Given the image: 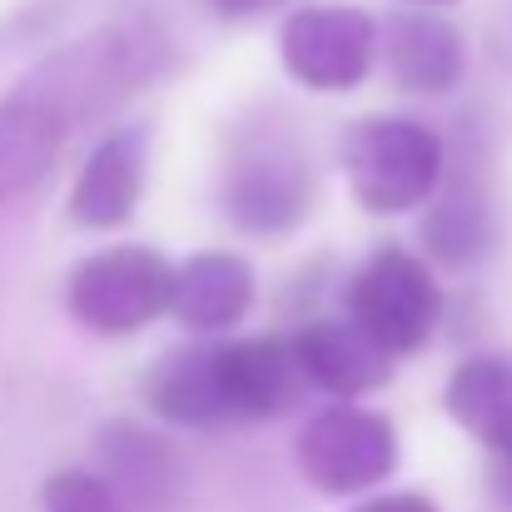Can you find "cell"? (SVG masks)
<instances>
[{
	"label": "cell",
	"instance_id": "cell-1",
	"mask_svg": "<svg viewBox=\"0 0 512 512\" xmlns=\"http://www.w3.org/2000/svg\"><path fill=\"white\" fill-rule=\"evenodd\" d=\"M343 170H348L353 199L368 214H408L438 194L448 150L423 120L373 115L348 135Z\"/></svg>",
	"mask_w": 512,
	"mask_h": 512
},
{
	"label": "cell",
	"instance_id": "cell-2",
	"mask_svg": "<svg viewBox=\"0 0 512 512\" xmlns=\"http://www.w3.org/2000/svg\"><path fill=\"white\" fill-rule=\"evenodd\" d=\"M174 299V264L155 249L140 244H120V249H100L90 254L65 289L70 314L105 339H125L140 334L145 324H155L160 314H170Z\"/></svg>",
	"mask_w": 512,
	"mask_h": 512
},
{
	"label": "cell",
	"instance_id": "cell-3",
	"mask_svg": "<svg viewBox=\"0 0 512 512\" xmlns=\"http://www.w3.org/2000/svg\"><path fill=\"white\" fill-rule=\"evenodd\" d=\"M314 194L309 155L279 125L239 135L224 165V214L249 234H284L304 219Z\"/></svg>",
	"mask_w": 512,
	"mask_h": 512
},
{
	"label": "cell",
	"instance_id": "cell-4",
	"mask_svg": "<svg viewBox=\"0 0 512 512\" xmlns=\"http://www.w3.org/2000/svg\"><path fill=\"white\" fill-rule=\"evenodd\" d=\"M155 55V40L140 30H100L80 45H70L65 55H55L35 80H25L30 105H40L45 115H55L60 125H70L75 115L105 110L115 95L135 90V80L145 75Z\"/></svg>",
	"mask_w": 512,
	"mask_h": 512
},
{
	"label": "cell",
	"instance_id": "cell-5",
	"mask_svg": "<svg viewBox=\"0 0 512 512\" xmlns=\"http://www.w3.org/2000/svg\"><path fill=\"white\" fill-rule=\"evenodd\" d=\"M443 294L423 259L408 249H378L348 284V324H358L383 353L423 348L438 324Z\"/></svg>",
	"mask_w": 512,
	"mask_h": 512
},
{
	"label": "cell",
	"instance_id": "cell-6",
	"mask_svg": "<svg viewBox=\"0 0 512 512\" xmlns=\"http://www.w3.org/2000/svg\"><path fill=\"white\" fill-rule=\"evenodd\" d=\"M294 453H299V473L319 493L348 498V493L378 488L398 468V433L383 413L334 403L304 423Z\"/></svg>",
	"mask_w": 512,
	"mask_h": 512
},
{
	"label": "cell",
	"instance_id": "cell-7",
	"mask_svg": "<svg viewBox=\"0 0 512 512\" xmlns=\"http://www.w3.org/2000/svg\"><path fill=\"white\" fill-rule=\"evenodd\" d=\"M284 70L324 95H339L368 80L378 60V20L358 5H304L279 30Z\"/></svg>",
	"mask_w": 512,
	"mask_h": 512
},
{
	"label": "cell",
	"instance_id": "cell-8",
	"mask_svg": "<svg viewBox=\"0 0 512 512\" xmlns=\"http://www.w3.org/2000/svg\"><path fill=\"white\" fill-rule=\"evenodd\" d=\"M214 353H219V388H224L229 423L279 418L309 388L294 339H234L214 343Z\"/></svg>",
	"mask_w": 512,
	"mask_h": 512
},
{
	"label": "cell",
	"instance_id": "cell-9",
	"mask_svg": "<svg viewBox=\"0 0 512 512\" xmlns=\"http://www.w3.org/2000/svg\"><path fill=\"white\" fill-rule=\"evenodd\" d=\"M378 55L398 90L413 95H448L468 70V45L453 20L438 10H398L378 30Z\"/></svg>",
	"mask_w": 512,
	"mask_h": 512
},
{
	"label": "cell",
	"instance_id": "cell-10",
	"mask_svg": "<svg viewBox=\"0 0 512 512\" xmlns=\"http://www.w3.org/2000/svg\"><path fill=\"white\" fill-rule=\"evenodd\" d=\"M294 353H299V368H304L309 388L334 393V398L373 393V388H383L393 378V353H383L348 319H319V324L299 329L294 334Z\"/></svg>",
	"mask_w": 512,
	"mask_h": 512
},
{
	"label": "cell",
	"instance_id": "cell-11",
	"mask_svg": "<svg viewBox=\"0 0 512 512\" xmlns=\"http://www.w3.org/2000/svg\"><path fill=\"white\" fill-rule=\"evenodd\" d=\"M140 189H145V140L135 130H120L90 150L70 189V219L80 229H120L130 224Z\"/></svg>",
	"mask_w": 512,
	"mask_h": 512
},
{
	"label": "cell",
	"instance_id": "cell-12",
	"mask_svg": "<svg viewBox=\"0 0 512 512\" xmlns=\"http://www.w3.org/2000/svg\"><path fill=\"white\" fill-rule=\"evenodd\" d=\"M249 304H254V269L239 254L209 249L174 269L170 314L189 334H219V329L239 324L249 314Z\"/></svg>",
	"mask_w": 512,
	"mask_h": 512
},
{
	"label": "cell",
	"instance_id": "cell-13",
	"mask_svg": "<svg viewBox=\"0 0 512 512\" xmlns=\"http://www.w3.org/2000/svg\"><path fill=\"white\" fill-rule=\"evenodd\" d=\"M100 458H105V483L125 498L150 512H165L184 488V468L174 458L165 438L135 428V423H115L100 433Z\"/></svg>",
	"mask_w": 512,
	"mask_h": 512
},
{
	"label": "cell",
	"instance_id": "cell-14",
	"mask_svg": "<svg viewBox=\"0 0 512 512\" xmlns=\"http://www.w3.org/2000/svg\"><path fill=\"white\" fill-rule=\"evenodd\" d=\"M145 403H150L165 423H184V428L229 423L224 388H219V353H214V343L165 353V358L145 373Z\"/></svg>",
	"mask_w": 512,
	"mask_h": 512
},
{
	"label": "cell",
	"instance_id": "cell-15",
	"mask_svg": "<svg viewBox=\"0 0 512 512\" xmlns=\"http://www.w3.org/2000/svg\"><path fill=\"white\" fill-rule=\"evenodd\" d=\"M448 418L473 433L493 458L512 453V358L508 353H478L453 368L443 388Z\"/></svg>",
	"mask_w": 512,
	"mask_h": 512
},
{
	"label": "cell",
	"instance_id": "cell-16",
	"mask_svg": "<svg viewBox=\"0 0 512 512\" xmlns=\"http://www.w3.org/2000/svg\"><path fill=\"white\" fill-rule=\"evenodd\" d=\"M65 140V125L55 115H45L30 100H5L0 105V199L30 189L40 174L55 165Z\"/></svg>",
	"mask_w": 512,
	"mask_h": 512
},
{
	"label": "cell",
	"instance_id": "cell-17",
	"mask_svg": "<svg viewBox=\"0 0 512 512\" xmlns=\"http://www.w3.org/2000/svg\"><path fill=\"white\" fill-rule=\"evenodd\" d=\"M428 244L438 259L448 264H468L483 254L488 244V194L483 189H468V184H448L443 189V204L433 209V219L423 224Z\"/></svg>",
	"mask_w": 512,
	"mask_h": 512
},
{
	"label": "cell",
	"instance_id": "cell-18",
	"mask_svg": "<svg viewBox=\"0 0 512 512\" xmlns=\"http://www.w3.org/2000/svg\"><path fill=\"white\" fill-rule=\"evenodd\" d=\"M45 512H130V503L100 478V473H85V468H65L45 483Z\"/></svg>",
	"mask_w": 512,
	"mask_h": 512
},
{
	"label": "cell",
	"instance_id": "cell-19",
	"mask_svg": "<svg viewBox=\"0 0 512 512\" xmlns=\"http://www.w3.org/2000/svg\"><path fill=\"white\" fill-rule=\"evenodd\" d=\"M358 512H438V503H428L423 493H383V498L363 503Z\"/></svg>",
	"mask_w": 512,
	"mask_h": 512
},
{
	"label": "cell",
	"instance_id": "cell-20",
	"mask_svg": "<svg viewBox=\"0 0 512 512\" xmlns=\"http://www.w3.org/2000/svg\"><path fill=\"white\" fill-rule=\"evenodd\" d=\"M224 20H254V15H264V10H274V5H284V0H209Z\"/></svg>",
	"mask_w": 512,
	"mask_h": 512
},
{
	"label": "cell",
	"instance_id": "cell-21",
	"mask_svg": "<svg viewBox=\"0 0 512 512\" xmlns=\"http://www.w3.org/2000/svg\"><path fill=\"white\" fill-rule=\"evenodd\" d=\"M498 493L512 498V453H498Z\"/></svg>",
	"mask_w": 512,
	"mask_h": 512
},
{
	"label": "cell",
	"instance_id": "cell-22",
	"mask_svg": "<svg viewBox=\"0 0 512 512\" xmlns=\"http://www.w3.org/2000/svg\"><path fill=\"white\" fill-rule=\"evenodd\" d=\"M403 5H418V10H433V5H453V0H403Z\"/></svg>",
	"mask_w": 512,
	"mask_h": 512
}]
</instances>
